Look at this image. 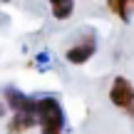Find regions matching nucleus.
<instances>
[{
    "label": "nucleus",
    "instance_id": "f257e3e1",
    "mask_svg": "<svg viewBox=\"0 0 134 134\" xmlns=\"http://www.w3.org/2000/svg\"><path fill=\"white\" fill-rule=\"evenodd\" d=\"M62 107L55 97H45L37 99V124L42 134H62Z\"/></svg>",
    "mask_w": 134,
    "mask_h": 134
},
{
    "label": "nucleus",
    "instance_id": "f03ea898",
    "mask_svg": "<svg viewBox=\"0 0 134 134\" xmlns=\"http://www.w3.org/2000/svg\"><path fill=\"white\" fill-rule=\"evenodd\" d=\"M109 102L117 109L134 117V85L127 77H114V82L109 87Z\"/></svg>",
    "mask_w": 134,
    "mask_h": 134
},
{
    "label": "nucleus",
    "instance_id": "7ed1b4c3",
    "mask_svg": "<svg viewBox=\"0 0 134 134\" xmlns=\"http://www.w3.org/2000/svg\"><path fill=\"white\" fill-rule=\"evenodd\" d=\"M94 50H97L94 35H85L82 40H77L75 45H70V47L65 50V60L70 65H85L87 60L94 55Z\"/></svg>",
    "mask_w": 134,
    "mask_h": 134
},
{
    "label": "nucleus",
    "instance_id": "20e7f679",
    "mask_svg": "<svg viewBox=\"0 0 134 134\" xmlns=\"http://www.w3.org/2000/svg\"><path fill=\"white\" fill-rule=\"evenodd\" d=\"M35 124H37V109L35 112H15L13 119L8 122V132L10 134H25Z\"/></svg>",
    "mask_w": 134,
    "mask_h": 134
},
{
    "label": "nucleus",
    "instance_id": "39448f33",
    "mask_svg": "<svg viewBox=\"0 0 134 134\" xmlns=\"http://www.w3.org/2000/svg\"><path fill=\"white\" fill-rule=\"evenodd\" d=\"M52 5V18L55 20H70L75 13V3L72 0H50Z\"/></svg>",
    "mask_w": 134,
    "mask_h": 134
},
{
    "label": "nucleus",
    "instance_id": "423d86ee",
    "mask_svg": "<svg viewBox=\"0 0 134 134\" xmlns=\"http://www.w3.org/2000/svg\"><path fill=\"white\" fill-rule=\"evenodd\" d=\"M107 5H109V10L117 15V18L127 20L129 18V10L134 8V0H107Z\"/></svg>",
    "mask_w": 134,
    "mask_h": 134
},
{
    "label": "nucleus",
    "instance_id": "0eeeda50",
    "mask_svg": "<svg viewBox=\"0 0 134 134\" xmlns=\"http://www.w3.org/2000/svg\"><path fill=\"white\" fill-rule=\"evenodd\" d=\"M3 114H5V107H3V104H0V117H3Z\"/></svg>",
    "mask_w": 134,
    "mask_h": 134
},
{
    "label": "nucleus",
    "instance_id": "6e6552de",
    "mask_svg": "<svg viewBox=\"0 0 134 134\" xmlns=\"http://www.w3.org/2000/svg\"><path fill=\"white\" fill-rule=\"evenodd\" d=\"M3 3H10V0H3Z\"/></svg>",
    "mask_w": 134,
    "mask_h": 134
}]
</instances>
